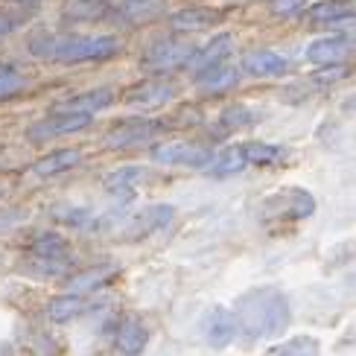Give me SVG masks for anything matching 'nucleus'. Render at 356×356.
I'll use <instances>...</instances> for the list:
<instances>
[{"label":"nucleus","mask_w":356,"mask_h":356,"mask_svg":"<svg viewBox=\"0 0 356 356\" xmlns=\"http://www.w3.org/2000/svg\"><path fill=\"white\" fill-rule=\"evenodd\" d=\"M18 26V18H12V15H3L0 12V41H3L6 35H12V29Z\"/></svg>","instance_id":"nucleus-32"},{"label":"nucleus","mask_w":356,"mask_h":356,"mask_svg":"<svg viewBox=\"0 0 356 356\" xmlns=\"http://www.w3.org/2000/svg\"><path fill=\"white\" fill-rule=\"evenodd\" d=\"M199 330H202V339L211 348H228L234 342V336H236V316L231 313L228 307H211L207 313L202 316V324H199Z\"/></svg>","instance_id":"nucleus-7"},{"label":"nucleus","mask_w":356,"mask_h":356,"mask_svg":"<svg viewBox=\"0 0 356 356\" xmlns=\"http://www.w3.org/2000/svg\"><path fill=\"white\" fill-rule=\"evenodd\" d=\"M131 3H143V0H131Z\"/></svg>","instance_id":"nucleus-35"},{"label":"nucleus","mask_w":356,"mask_h":356,"mask_svg":"<svg viewBox=\"0 0 356 356\" xmlns=\"http://www.w3.org/2000/svg\"><path fill=\"white\" fill-rule=\"evenodd\" d=\"M146 178V170L143 167H120V170H114V172H108L106 178H102V187H106L111 196H123V199H129V196H135V190H138V184Z\"/></svg>","instance_id":"nucleus-18"},{"label":"nucleus","mask_w":356,"mask_h":356,"mask_svg":"<svg viewBox=\"0 0 356 356\" xmlns=\"http://www.w3.org/2000/svg\"><path fill=\"white\" fill-rule=\"evenodd\" d=\"M29 251H33V257L38 263H50V266H62L70 254V245L65 236H58V234H38L33 245H29Z\"/></svg>","instance_id":"nucleus-17"},{"label":"nucleus","mask_w":356,"mask_h":356,"mask_svg":"<svg viewBox=\"0 0 356 356\" xmlns=\"http://www.w3.org/2000/svg\"><path fill=\"white\" fill-rule=\"evenodd\" d=\"M178 94V85L172 79H143L138 85H131L123 94V99L135 108H161Z\"/></svg>","instance_id":"nucleus-9"},{"label":"nucleus","mask_w":356,"mask_h":356,"mask_svg":"<svg viewBox=\"0 0 356 356\" xmlns=\"http://www.w3.org/2000/svg\"><path fill=\"white\" fill-rule=\"evenodd\" d=\"M170 24L178 29V33H196V29H211L216 24H222V12L207 9V6H190L175 12Z\"/></svg>","instance_id":"nucleus-15"},{"label":"nucleus","mask_w":356,"mask_h":356,"mask_svg":"<svg viewBox=\"0 0 356 356\" xmlns=\"http://www.w3.org/2000/svg\"><path fill=\"white\" fill-rule=\"evenodd\" d=\"M243 149H245V158H248V167H269V164H275V161L284 158V152H280L277 146L260 143V140L243 143Z\"/></svg>","instance_id":"nucleus-27"},{"label":"nucleus","mask_w":356,"mask_h":356,"mask_svg":"<svg viewBox=\"0 0 356 356\" xmlns=\"http://www.w3.org/2000/svg\"><path fill=\"white\" fill-rule=\"evenodd\" d=\"M348 50H350V41L345 35H327L307 47V62L318 67H333V65H342Z\"/></svg>","instance_id":"nucleus-11"},{"label":"nucleus","mask_w":356,"mask_h":356,"mask_svg":"<svg viewBox=\"0 0 356 356\" xmlns=\"http://www.w3.org/2000/svg\"><path fill=\"white\" fill-rule=\"evenodd\" d=\"M193 56H196V47H193L190 41H181V38H158L152 41L149 47H146L143 53V67L149 70H178V67H187L193 62Z\"/></svg>","instance_id":"nucleus-4"},{"label":"nucleus","mask_w":356,"mask_h":356,"mask_svg":"<svg viewBox=\"0 0 356 356\" xmlns=\"http://www.w3.org/2000/svg\"><path fill=\"white\" fill-rule=\"evenodd\" d=\"M243 70L251 73V76H260V79H275L289 70V62L284 56H277L275 50H251L243 58Z\"/></svg>","instance_id":"nucleus-12"},{"label":"nucleus","mask_w":356,"mask_h":356,"mask_svg":"<svg viewBox=\"0 0 356 356\" xmlns=\"http://www.w3.org/2000/svg\"><path fill=\"white\" fill-rule=\"evenodd\" d=\"M15 3H29V6H35L38 0H15Z\"/></svg>","instance_id":"nucleus-34"},{"label":"nucleus","mask_w":356,"mask_h":356,"mask_svg":"<svg viewBox=\"0 0 356 356\" xmlns=\"http://www.w3.org/2000/svg\"><path fill=\"white\" fill-rule=\"evenodd\" d=\"M231 50H234V38L228 35V33H222V35H216L211 44H204L202 50H196V56H193V62L187 65V67H193V73H204V70H211V67H216V65H225V58L231 56Z\"/></svg>","instance_id":"nucleus-14"},{"label":"nucleus","mask_w":356,"mask_h":356,"mask_svg":"<svg viewBox=\"0 0 356 356\" xmlns=\"http://www.w3.org/2000/svg\"><path fill=\"white\" fill-rule=\"evenodd\" d=\"M248 167V158H245V149L243 143L240 146H228V149H222L216 158H213V175H234V172H243Z\"/></svg>","instance_id":"nucleus-25"},{"label":"nucleus","mask_w":356,"mask_h":356,"mask_svg":"<svg viewBox=\"0 0 356 356\" xmlns=\"http://www.w3.org/2000/svg\"><path fill=\"white\" fill-rule=\"evenodd\" d=\"M353 15V3L348 0H321L307 9V24L309 26H336L339 21H345Z\"/></svg>","instance_id":"nucleus-16"},{"label":"nucleus","mask_w":356,"mask_h":356,"mask_svg":"<svg viewBox=\"0 0 356 356\" xmlns=\"http://www.w3.org/2000/svg\"><path fill=\"white\" fill-rule=\"evenodd\" d=\"M318 350H321V345L316 336H292L286 342L269 348L266 356H318Z\"/></svg>","instance_id":"nucleus-24"},{"label":"nucleus","mask_w":356,"mask_h":356,"mask_svg":"<svg viewBox=\"0 0 356 356\" xmlns=\"http://www.w3.org/2000/svg\"><path fill=\"white\" fill-rule=\"evenodd\" d=\"M111 102H114V91H108V88H99V91L76 94L73 99L58 102V106H56V111H79V114H94V111L108 108Z\"/></svg>","instance_id":"nucleus-20"},{"label":"nucleus","mask_w":356,"mask_h":356,"mask_svg":"<svg viewBox=\"0 0 356 356\" xmlns=\"http://www.w3.org/2000/svg\"><path fill=\"white\" fill-rule=\"evenodd\" d=\"M316 213V196L304 187H280L269 199H263L260 216L266 222L275 219H309Z\"/></svg>","instance_id":"nucleus-3"},{"label":"nucleus","mask_w":356,"mask_h":356,"mask_svg":"<svg viewBox=\"0 0 356 356\" xmlns=\"http://www.w3.org/2000/svg\"><path fill=\"white\" fill-rule=\"evenodd\" d=\"M345 76H348V67L345 65H333V67L316 70V79L318 82H336V79H345Z\"/></svg>","instance_id":"nucleus-31"},{"label":"nucleus","mask_w":356,"mask_h":356,"mask_svg":"<svg viewBox=\"0 0 356 356\" xmlns=\"http://www.w3.org/2000/svg\"><path fill=\"white\" fill-rule=\"evenodd\" d=\"M266 3H269V12L277 15V18H292V15H298L307 6V0H266Z\"/></svg>","instance_id":"nucleus-30"},{"label":"nucleus","mask_w":356,"mask_h":356,"mask_svg":"<svg viewBox=\"0 0 356 356\" xmlns=\"http://www.w3.org/2000/svg\"><path fill=\"white\" fill-rule=\"evenodd\" d=\"M79 161H82V152L79 149H56L50 155H44L38 158L35 164H33V172L41 175V178H50V175H62L73 167H79Z\"/></svg>","instance_id":"nucleus-19"},{"label":"nucleus","mask_w":356,"mask_h":356,"mask_svg":"<svg viewBox=\"0 0 356 356\" xmlns=\"http://www.w3.org/2000/svg\"><path fill=\"white\" fill-rule=\"evenodd\" d=\"M117 272H120L117 266H94V269H88V272H79V275L70 277V292L82 295V292L99 289V286H106Z\"/></svg>","instance_id":"nucleus-22"},{"label":"nucleus","mask_w":356,"mask_h":356,"mask_svg":"<svg viewBox=\"0 0 356 356\" xmlns=\"http://www.w3.org/2000/svg\"><path fill=\"white\" fill-rule=\"evenodd\" d=\"M0 158H3V155H0Z\"/></svg>","instance_id":"nucleus-36"},{"label":"nucleus","mask_w":356,"mask_h":356,"mask_svg":"<svg viewBox=\"0 0 356 356\" xmlns=\"http://www.w3.org/2000/svg\"><path fill=\"white\" fill-rule=\"evenodd\" d=\"M336 29H342L345 35H356V12L350 15V18H345V21H339L336 24Z\"/></svg>","instance_id":"nucleus-33"},{"label":"nucleus","mask_w":356,"mask_h":356,"mask_svg":"<svg viewBox=\"0 0 356 356\" xmlns=\"http://www.w3.org/2000/svg\"><path fill=\"white\" fill-rule=\"evenodd\" d=\"M219 120L225 129H243V126H248L251 120H254V114H251L245 106H231V108H225L219 114Z\"/></svg>","instance_id":"nucleus-29"},{"label":"nucleus","mask_w":356,"mask_h":356,"mask_svg":"<svg viewBox=\"0 0 356 356\" xmlns=\"http://www.w3.org/2000/svg\"><path fill=\"white\" fill-rule=\"evenodd\" d=\"M29 53L62 65L106 62L120 53V41L114 35H35L29 41Z\"/></svg>","instance_id":"nucleus-2"},{"label":"nucleus","mask_w":356,"mask_h":356,"mask_svg":"<svg viewBox=\"0 0 356 356\" xmlns=\"http://www.w3.org/2000/svg\"><path fill=\"white\" fill-rule=\"evenodd\" d=\"M146 342H149V330L138 316H123V321L117 324V350L126 356L143 353Z\"/></svg>","instance_id":"nucleus-13"},{"label":"nucleus","mask_w":356,"mask_h":356,"mask_svg":"<svg viewBox=\"0 0 356 356\" xmlns=\"http://www.w3.org/2000/svg\"><path fill=\"white\" fill-rule=\"evenodd\" d=\"M152 161L167 167H211L213 164V152L202 143H187V140H170V143H158L152 149Z\"/></svg>","instance_id":"nucleus-6"},{"label":"nucleus","mask_w":356,"mask_h":356,"mask_svg":"<svg viewBox=\"0 0 356 356\" xmlns=\"http://www.w3.org/2000/svg\"><path fill=\"white\" fill-rule=\"evenodd\" d=\"M24 76L12 67H0V99H12L15 94L24 91Z\"/></svg>","instance_id":"nucleus-28"},{"label":"nucleus","mask_w":356,"mask_h":356,"mask_svg":"<svg viewBox=\"0 0 356 356\" xmlns=\"http://www.w3.org/2000/svg\"><path fill=\"white\" fill-rule=\"evenodd\" d=\"M108 15V3L106 0H67L62 9L65 21H97Z\"/></svg>","instance_id":"nucleus-23"},{"label":"nucleus","mask_w":356,"mask_h":356,"mask_svg":"<svg viewBox=\"0 0 356 356\" xmlns=\"http://www.w3.org/2000/svg\"><path fill=\"white\" fill-rule=\"evenodd\" d=\"M172 213H175L172 204H149V207H143V211L126 216L120 225L114 228V234L123 236V240H143V236L167 228Z\"/></svg>","instance_id":"nucleus-5"},{"label":"nucleus","mask_w":356,"mask_h":356,"mask_svg":"<svg viewBox=\"0 0 356 356\" xmlns=\"http://www.w3.org/2000/svg\"><path fill=\"white\" fill-rule=\"evenodd\" d=\"M236 327L245 339H272L280 336L289 321V298L277 286H263L240 295L236 301Z\"/></svg>","instance_id":"nucleus-1"},{"label":"nucleus","mask_w":356,"mask_h":356,"mask_svg":"<svg viewBox=\"0 0 356 356\" xmlns=\"http://www.w3.org/2000/svg\"><path fill=\"white\" fill-rule=\"evenodd\" d=\"M161 129H164V123H155V120H126V123H120V126H114L108 135H106V146L117 149V146L143 143V140L155 138Z\"/></svg>","instance_id":"nucleus-10"},{"label":"nucleus","mask_w":356,"mask_h":356,"mask_svg":"<svg viewBox=\"0 0 356 356\" xmlns=\"http://www.w3.org/2000/svg\"><path fill=\"white\" fill-rule=\"evenodd\" d=\"M94 114H79V111H53L47 120L35 123L26 131L29 140H47V138H58V135H73V131H82L91 126Z\"/></svg>","instance_id":"nucleus-8"},{"label":"nucleus","mask_w":356,"mask_h":356,"mask_svg":"<svg viewBox=\"0 0 356 356\" xmlns=\"http://www.w3.org/2000/svg\"><path fill=\"white\" fill-rule=\"evenodd\" d=\"M196 82H199L202 91H228V88L236 82V70L228 67V65H216L211 70L199 73Z\"/></svg>","instance_id":"nucleus-26"},{"label":"nucleus","mask_w":356,"mask_h":356,"mask_svg":"<svg viewBox=\"0 0 356 356\" xmlns=\"http://www.w3.org/2000/svg\"><path fill=\"white\" fill-rule=\"evenodd\" d=\"M85 309H88V304H85L82 295H76V292L56 295V298L47 301V316L56 324H67V321H73L76 316H82Z\"/></svg>","instance_id":"nucleus-21"}]
</instances>
